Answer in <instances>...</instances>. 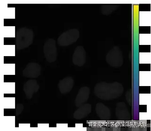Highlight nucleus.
<instances>
[{
	"mask_svg": "<svg viewBox=\"0 0 151 131\" xmlns=\"http://www.w3.org/2000/svg\"><path fill=\"white\" fill-rule=\"evenodd\" d=\"M123 91L122 85L117 81L112 83L105 81L99 82L96 85L94 90L95 95L104 100L117 98L122 96Z\"/></svg>",
	"mask_w": 151,
	"mask_h": 131,
	"instance_id": "obj_1",
	"label": "nucleus"
},
{
	"mask_svg": "<svg viewBox=\"0 0 151 131\" xmlns=\"http://www.w3.org/2000/svg\"><path fill=\"white\" fill-rule=\"evenodd\" d=\"M34 39L33 30L28 28H20L16 33V47L17 50L28 47L32 44Z\"/></svg>",
	"mask_w": 151,
	"mask_h": 131,
	"instance_id": "obj_2",
	"label": "nucleus"
},
{
	"mask_svg": "<svg viewBox=\"0 0 151 131\" xmlns=\"http://www.w3.org/2000/svg\"><path fill=\"white\" fill-rule=\"evenodd\" d=\"M79 37L80 33L77 29H70L59 36L58 44L61 47H67L76 42Z\"/></svg>",
	"mask_w": 151,
	"mask_h": 131,
	"instance_id": "obj_3",
	"label": "nucleus"
},
{
	"mask_svg": "<svg viewBox=\"0 0 151 131\" xmlns=\"http://www.w3.org/2000/svg\"><path fill=\"white\" fill-rule=\"evenodd\" d=\"M106 60L110 66L114 67H120L123 65L122 52L118 47H114L108 52Z\"/></svg>",
	"mask_w": 151,
	"mask_h": 131,
	"instance_id": "obj_4",
	"label": "nucleus"
},
{
	"mask_svg": "<svg viewBox=\"0 0 151 131\" xmlns=\"http://www.w3.org/2000/svg\"><path fill=\"white\" fill-rule=\"evenodd\" d=\"M43 52L45 58L48 62H55L58 56L56 41L52 38L46 40L44 45Z\"/></svg>",
	"mask_w": 151,
	"mask_h": 131,
	"instance_id": "obj_5",
	"label": "nucleus"
},
{
	"mask_svg": "<svg viewBox=\"0 0 151 131\" xmlns=\"http://www.w3.org/2000/svg\"><path fill=\"white\" fill-rule=\"evenodd\" d=\"M41 67L37 63H29L23 71V75L27 78H37L41 74Z\"/></svg>",
	"mask_w": 151,
	"mask_h": 131,
	"instance_id": "obj_6",
	"label": "nucleus"
},
{
	"mask_svg": "<svg viewBox=\"0 0 151 131\" xmlns=\"http://www.w3.org/2000/svg\"><path fill=\"white\" fill-rule=\"evenodd\" d=\"M86 53L83 46L76 48L73 55V62L76 66L81 67L86 62Z\"/></svg>",
	"mask_w": 151,
	"mask_h": 131,
	"instance_id": "obj_7",
	"label": "nucleus"
},
{
	"mask_svg": "<svg viewBox=\"0 0 151 131\" xmlns=\"http://www.w3.org/2000/svg\"><path fill=\"white\" fill-rule=\"evenodd\" d=\"M116 117L122 120H129L131 118L130 113L124 102L117 103L115 109Z\"/></svg>",
	"mask_w": 151,
	"mask_h": 131,
	"instance_id": "obj_8",
	"label": "nucleus"
},
{
	"mask_svg": "<svg viewBox=\"0 0 151 131\" xmlns=\"http://www.w3.org/2000/svg\"><path fill=\"white\" fill-rule=\"evenodd\" d=\"M39 85L35 80H29L24 85L23 89L26 94V98L30 99L33 97L34 93H35L39 89Z\"/></svg>",
	"mask_w": 151,
	"mask_h": 131,
	"instance_id": "obj_9",
	"label": "nucleus"
},
{
	"mask_svg": "<svg viewBox=\"0 0 151 131\" xmlns=\"http://www.w3.org/2000/svg\"><path fill=\"white\" fill-rule=\"evenodd\" d=\"M90 89L88 87H83L79 89L75 100V105L79 107L85 104L88 100L90 96Z\"/></svg>",
	"mask_w": 151,
	"mask_h": 131,
	"instance_id": "obj_10",
	"label": "nucleus"
},
{
	"mask_svg": "<svg viewBox=\"0 0 151 131\" xmlns=\"http://www.w3.org/2000/svg\"><path fill=\"white\" fill-rule=\"evenodd\" d=\"M73 85V79L71 77H66L59 81L58 84V89L62 94H68L72 91Z\"/></svg>",
	"mask_w": 151,
	"mask_h": 131,
	"instance_id": "obj_11",
	"label": "nucleus"
},
{
	"mask_svg": "<svg viewBox=\"0 0 151 131\" xmlns=\"http://www.w3.org/2000/svg\"><path fill=\"white\" fill-rule=\"evenodd\" d=\"M92 110V106L90 103H85L79 107L73 113V118L77 120H82L88 116Z\"/></svg>",
	"mask_w": 151,
	"mask_h": 131,
	"instance_id": "obj_12",
	"label": "nucleus"
},
{
	"mask_svg": "<svg viewBox=\"0 0 151 131\" xmlns=\"http://www.w3.org/2000/svg\"><path fill=\"white\" fill-rule=\"evenodd\" d=\"M96 113L99 118L102 120H107L110 118V110L108 107L104 105L103 103H98L96 106Z\"/></svg>",
	"mask_w": 151,
	"mask_h": 131,
	"instance_id": "obj_13",
	"label": "nucleus"
},
{
	"mask_svg": "<svg viewBox=\"0 0 151 131\" xmlns=\"http://www.w3.org/2000/svg\"><path fill=\"white\" fill-rule=\"evenodd\" d=\"M117 7L118 5L117 4H104L101 6V12L104 15H108L116 10Z\"/></svg>",
	"mask_w": 151,
	"mask_h": 131,
	"instance_id": "obj_14",
	"label": "nucleus"
},
{
	"mask_svg": "<svg viewBox=\"0 0 151 131\" xmlns=\"http://www.w3.org/2000/svg\"><path fill=\"white\" fill-rule=\"evenodd\" d=\"M23 110V105L20 104V103L17 105L16 107V113L17 116L20 115Z\"/></svg>",
	"mask_w": 151,
	"mask_h": 131,
	"instance_id": "obj_15",
	"label": "nucleus"
},
{
	"mask_svg": "<svg viewBox=\"0 0 151 131\" xmlns=\"http://www.w3.org/2000/svg\"><path fill=\"white\" fill-rule=\"evenodd\" d=\"M126 99H127L128 103H129V105H132V89H130L127 91L126 95Z\"/></svg>",
	"mask_w": 151,
	"mask_h": 131,
	"instance_id": "obj_16",
	"label": "nucleus"
}]
</instances>
